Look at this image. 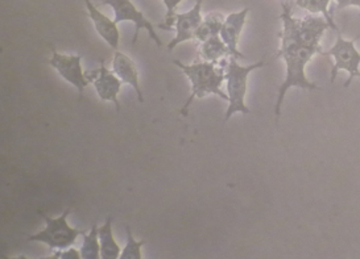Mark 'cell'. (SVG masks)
Returning <instances> with one entry per match:
<instances>
[{
	"mask_svg": "<svg viewBox=\"0 0 360 259\" xmlns=\"http://www.w3.org/2000/svg\"><path fill=\"white\" fill-rule=\"evenodd\" d=\"M281 39V45L277 53V58H283L285 62L286 74L284 82L278 87V93H277V102L275 105L276 119L280 117L281 114V107L284 103L286 93L292 87H298L307 91H316L321 90L317 84L310 82L307 79L305 69L307 63L311 61V58L316 54H321L317 49L307 46L301 42L297 41L295 37L280 33Z\"/></svg>",
	"mask_w": 360,
	"mask_h": 259,
	"instance_id": "obj_1",
	"label": "cell"
},
{
	"mask_svg": "<svg viewBox=\"0 0 360 259\" xmlns=\"http://www.w3.org/2000/svg\"><path fill=\"white\" fill-rule=\"evenodd\" d=\"M173 63L180 69L182 73L191 81V93L186 103L182 105L180 114L186 117L189 108L194 99H203L209 95H217L223 100L229 102L227 93L222 91V84L224 82V67L222 63L200 62L186 65L179 60H174Z\"/></svg>",
	"mask_w": 360,
	"mask_h": 259,
	"instance_id": "obj_2",
	"label": "cell"
},
{
	"mask_svg": "<svg viewBox=\"0 0 360 259\" xmlns=\"http://www.w3.org/2000/svg\"><path fill=\"white\" fill-rule=\"evenodd\" d=\"M238 58L231 57L224 67V81H226V88H227V96H229V108L224 116V123H227L235 114H251L250 108L245 104V95L248 90V77L250 74L264 67L265 61L242 66L239 65Z\"/></svg>",
	"mask_w": 360,
	"mask_h": 259,
	"instance_id": "obj_3",
	"label": "cell"
},
{
	"mask_svg": "<svg viewBox=\"0 0 360 259\" xmlns=\"http://www.w3.org/2000/svg\"><path fill=\"white\" fill-rule=\"evenodd\" d=\"M283 12L280 19L283 21V31L281 33L289 34L295 37L297 41L317 49L318 52L323 54V49L321 46V40L323 34L331 29L330 24L325 18L317 16H307L304 19H296L292 15V4L290 1L281 3Z\"/></svg>",
	"mask_w": 360,
	"mask_h": 259,
	"instance_id": "obj_4",
	"label": "cell"
},
{
	"mask_svg": "<svg viewBox=\"0 0 360 259\" xmlns=\"http://www.w3.org/2000/svg\"><path fill=\"white\" fill-rule=\"evenodd\" d=\"M72 209L68 208L60 218H49L46 213L39 211L40 216L45 221V228L32 236L28 237V242H41L45 244L49 249L64 250L73 246L78 236H84L85 230L73 228L69 225L68 218Z\"/></svg>",
	"mask_w": 360,
	"mask_h": 259,
	"instance_id": "obj_5",
	"label": "cell"
},
{
	"mask_svg": "<svg viewBox=\"0 0 360 259\" xmlns=\"http://www.w3.org/2000/svg\"><path fill=\"white\" fill-rule=\"evenodd\" d=\"M356 40H346L342 37V33L337 34V40L334 45L323 53V55H328L333 58V67H331V78L330 82L334 84L335 78L340 70H345L349 73V79L345 84L347 88L352 84L354 78H360V52L356 49Z\"/></svg>",
	"mask_w": 360,
	"mask_h": 259,
	"instance_id": "obj_6",
	"label": "cell"
},
{
	"mask_svg": "<svg viewBox=\"0 0 360 259\" xmlns=\"http://www.w3.org/2000/svg\"><path fill=\"white\" fill-rule=\"evenodd\" d=\"M49 65L53 67L65 82L72 84L79 95V100L86 87L93 84L90 73L86 74L82 69V58L78 54H61L54 51L52 58L49 60Z\"/></svg>",
	"mask_w": 360,
	"mask_h": 259,
	"instance_id": "obj_7",
	"label": "cell"
},
{
	"mask_svg": "<svg viewBox=\"0 0 360 259\" xmlns=\"http://www.w3.org/2000/svg\"><path fill=\"white\" fill-rule=\"evenodd\" d=\"M101 3L112 8L115 15L114 20L117 21V24L124 21H131L135 24V34L132 39V45H135L138 41L139 32L141 29L148 32L150 40L156 42L158 46L162 45L159 34L155 31V25L144 16L141 11L136 8V6L131 0H102Z\"/></svg>",
	"mask_w": 360,
	"mask_h": 259,
	"instance_id": "obj_8",
	"label": "cell"
},
{
	"mask_svg": "<svg viewBox=\"0 0 360 259\" xmlns=\"http://www.w3.org/2000/svg\"><path fill=\"white\" fill-rule=\"evenodd\" d=\"M202 6H203V0H197L191 10L174 15L173 27L176 29V37L168 44L169 51H173L182 42L194 40L195 32L203 21Z\"/></svg>",
	"mask_w": 360,
	"mask_h": 259,
	"instance_id": "obj_9",
	"label": "cell"
},
{
	"mask_svg": "<svg viewBox=\"0 0 360 259\" xmlns=\"http://www.w3.org/2000/svg\"><path fill=\"white\" fill-rule=\"evenodd\" d=\"M93 86L96 88V95L102 102H112L115 104V109L117 114L120 111V103H119V93L122 90L123 82L119 79L117 74L110 72L106 67V63L102 60L101 66L98 70H93L91 73Z\"/></svg>",
	"mask_w": 360,
	"mask_h": 259,
	"instance_id": "obj_10",
	"label": "cell"
},
{
	"mask_svg": "<svg viewBox=\"0 0 360 259\" xmlns=\"http://www.w3.org/2000/svg\"><path fill=\"white\" fill-rule=\"evenodd\" d=\"M86 8L89 12V18L93 21L96 33L106 41L107 45L112 51H119L120 44V32L117 28V22L111 20L103 12L96 8L91 0H85Z\"/></svg>",
	"mask_w": 360,
	"mask_h": 259,
	"instance_id": "obj_11",
	"label": "cell"
},
{
	"mask_svg": "<svg viewBox=\"0 0 360 259\" xmlns=\"http://www.w3.org/2000/svg\"><path fill=\"white\" fill-rule=\"evenodd\" d=\"M250 10L244 8V10L230 13L223 22L222 29H221V37H222L224 44L229 46L231 55L235 58H244L243 54L239 51L238 45L240 40V34L243 32L245 20H247V15Z\"/></svg>",
	"mask_w": 360,
	"mask_h": 259,
	"instance_id": "obj_12",
	"label": "cell"
},
{
	"mask_svg": "<svg viewBox=\"0 0 360 259\" xmlns=\"http://www.w3.org/2000/svg\"><path fill=\"white\" fill-rule=\"evenodd\" d=\"M112 72L117 74L119 79L124 84L131 86L138 95L139 103H144V96L140 87V74L136 63L132 58L120 51H114Z\"/></svg>",
	"mask_w": 360,
	"mask_h": 259,
	"instance_id": "obj_13",
	"label": "cell"
},
{
	"mask_svg": "<svg viewBox=\"0 0 360 259\" xmlns=\"http://www.w3.org/2000/svg\"><path fill=\"white\" fill-rule=\"evenodd\" d=\"M200 57L206 62L222 63L227 57H233L229 46L224 44L221 36H214L212 39L201 42Z\"/></svg>",
	"mask_w": 360,
	"mask_h": 259,
	"instance_id": "obj_14",
	"label": "cell"
},
{
	"mask_svg": "<svg viewBox=\"0 0 360 259\" xmlns=\"http://www.w3.org/2000/svg\"><path fill=\"white\" fill-rule=\"evenodd\" d=\"M98 236L101 242V259H119L122 249L114 237L112 218H107L106 223L98 228Z\"/></svg>",
	"mask_w": 360,
	"mask_h": 259,
	"instance_id": "obj_15",
	"label": "cell"
},
{
	"mask_svg": "<svg viewBox=\"0 0 360 259\" xmlns=\"http://www.w3.org/2000/svg\"><path fill=\"white\" fill-rule=\"evenodd\" d=\"M223 22H224V16L219 12H210L207 13L201 25L198 27V29L195 32V37L194 40L198 42L206 41L209 39H212L214 36H219L221 29H222Z\"/></svg>",
	"mask_w": 360,
	"mask_h": 259,
	"instance_id": "obj_16",
	"label": "cell"
},
{
	"mask_svg": "<svg viewBox=\"0 0 360 259\" xmlns=\"http://www.w3.org/2000/svg\"><path fill=\"white\" fill-rule=\"evenodd\" d=\"M295 1H296V6H298L302 10L307 11L309 13H313V15L321 13L328 20L330 28L335 32L337 34L340 33V29L337 27V24L334 22L333 15L328 11V6L333 0H295Z\"/></svg>",
	"mask_w": 360,
	"mask_h": 259,
	"instance_id": "obj_17",
	"label": "cell"
},
{
	"mask_svg": "<svg viewBox=\"0 0 360 259\" xmlns=\"http://www.w3.org/2000/svg\"><path fill=\"white\" fill-rule=\"evenodd\" d=\"M79 251L81 259H101V242L96 224H93L90 232L84 234V241Z\"/></svg>",
	"mask_w": 360,
	"mask_h": 259,
	"instance_id": "obj_18",
	"label": "cell"
},
{
	"mask_svg": "<svg viewBox=\"0 0 360 259\" xmlns=\"http://www.w3.org/2000/svg\"><path fill=\"white\" fill-rule=\"evenodd\" d=\"M126 233H127V244L124 246V249H122L120 257L119 259H141L143 254H141V249L143 246L147 244L146 241H136L131 229L126 228Z\"/></svg>",
	"mask_w": 360,
	"mask_h": 259,
	"instance_id": "obj_19",
	"label": "cell"
},
{
	"mask_svg": "<svg viewBox=\"0 0 360 259\" xmlns=\"http://www.w3.org/2000/svg\"><path fill=\"white\" fill-rule=\"evenodd\" d=\"M167 8V13H165V21L162 24H160L159 28L164 29V31H170L173 28L174 24V15L177 13L176 10L180 6L184 0H162Z\"/></svg>",
	"mask_w": 360,
	"mask_h": 259,
	"instance_id": "obj_20",
	"label": "cell"
},
{
	"mask_svg": "<svg viewBox=\"0 0 360 259\" xmlns=\"http://www.w3.org/2000/svg\"><path fill=\"white\" fill-rule=\"evenodd\" d=\"M51 258L58 259H79L81 258V251L75 249V248H68L64 250H54V254Z\"/></svg>",
	"mask_w": 360,
	"mask_h": 259,
	"instance_id": "obj_21",
	"label": "cell"
},
{
	"mask_svg": "<svg viewBox=\"0 0 360 259\" xmlns=\"http://www.w3.org/2000/svg\"><path fill=\"white\" fill-rule=\"evenodd\" d=\"M337 1V10H345L349 7L360 8V0H335Z\"/></svg>",
	"mask_w": 360,
	"mask_h": 259,
	"instance_id": "obj_22",
	"label": "cell"
}]
</instances>
